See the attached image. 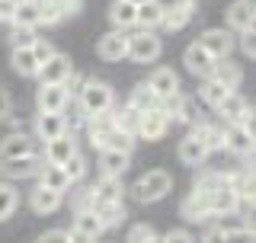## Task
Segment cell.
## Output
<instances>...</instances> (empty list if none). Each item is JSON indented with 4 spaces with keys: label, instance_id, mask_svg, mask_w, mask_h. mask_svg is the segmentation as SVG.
I'll list each match as a JSON object with an SVG mask.
<instances>
[{
    "label": "cell",
    "instance_id": "1",
    "mask_svg": "<svg viewBox=\"0 0 256 243\" xmlns=\"http://www.w3.org/2000/svg\"><path fill=\"white\" fill-rule=\"evenodd\" d=\"M77 102L84 116H96V112H109L116 106V93H112V86L106 80H86L77 93Z\"/></svg>",
    "mask_w": 256,
    "mask_h": 243
},
{
    "label": "cell",
    "instance_id": "2",
    "mask_svg": "<svg viewBox=\"0 0 256 243\" xmlns=\"http://www.w3.org/2000/svg\"><path fill=\"white\" fill-rule=\"evenodd\" d=\"M173 189V176L166 173V170H150V173H144L138 182L132 186V196L141 202V205H150V202H160L164 196H170Z\"/></svg>",
    "mask_w": 256,
    "mask_h": 243
},
{
    "label": "cell",
    "instance_id": "3",
    "mask_svg": "<svg viewBox=\"0 0 256 243\" xmlns=\"http://www.w3.org/2000/svg\"><path fill=\"white\" fill-rule=\"evenodd\" d=\"M160 52H164V42H160V36H154V29H141L134 36H128V54L125 58H132L138 64H150V61L160 58Z\"/></svg>",
    "mask_w": 256,
    "mask_h": 243
},
{
    "label": "cell",
    "instance_id": "4",
    "mask_svg": "<svg viewBox=\"0 0 256 243\" xmlns=\"http://www.w3.org/2000/svg\"><path fill=\"white\" fill-rule=\"evenodd\" d=\"M166 132H170V116H166L157 102H154V106H148V109H141L134 138H144V141H160Z\"/></svg>",
    "mask_w": 256,
    "mask_h": 243
},
{
    "label": "cell",
    "instance_id": "5",
    "mask_svg": "<svg viewBox=\"0 0 256 243\" xmlns=\"http://www.w3.org/2000/svg\"><path fill=\"white\" fill-rule=\"evenodd\" d=\"M214 109H218V116L228 122V125H230V122H240V125L253 128V109H250V102H246L237 90H230V93L224 96V100H221Z\"/></svg>",
    "mask_w": 256,
    "mask_h": 243
},
{
    "label": "cell",
    "instance_id": "6",
    "mask_svg": "<svg viewBox=\"0 0 256 243\" xmlns=\"http://www.w3.org/2000/svg\"><path fill=\"white\" fill-rule=\"evenodd\" d=\"M45 166L42 154H22V157H13V160H0V173L10 176V180H29V176H38V170Z\"/></svg>",
    "mask_w": 256,
    "mask_h": 243
},
{
    "label": "cell",
    "instance_id": "7",
    "mask_svg": "<svg viewBox=\"0 0 256 243\" xmlns=\"http://www.w3.org/2000/svg\"><path fill=\"white\" fill-rule=\"evenodd\" d=\"M208 208H212V214H234L237 208H240V196H237V189L230 186L228 180L221 176V182L214 186L212 192H208Z\"/></svg>",
    "mask_w": 256,
    "mask_h": 243
},
{
    "label": "cell",
    "instance_id": "8",
    "mask_svg": "<svg viewBox=\"0 0 256 243\" xmlns=\"http://www.w3.org/2000/svg\"><path fill=\"white\" fill-rule=\"evenodd\" d=\"M70 102V93L64 84H42L36 93V106L38 112H64Z\"/></svg>",
    "mask_w": 256,
    "mask_h": 243
},
{
    "label": "cell",
    "instance_id": "9",
    "mask_svg": "<svg viewBox=\"0 0 256 243\" xmlns=\"http://www.w3.org/2000/svg\"><path fill=\"white\" fill-rule=\"evenodd\" d=\"M70 74H74V64H70V58L68 54H61V52H54L48 61H42L38 64V80L42 84H64Z\"/></svg>",
    "mask_w": 256,
    "mask_h": 243
},
{
    "label": "cell",
    "instance_id": "10",
    "mask_svg": "<svg viewBox=\"0 0 256 243\" xmlns=\"http://www.w3.org/2000/svg\"><path fill=\"white\" fill-rule=\"evenodd\" d=\"M70 234H74V240H100L106 228H102V221L96 218L93 208H80L74 214V224H70Z\"/></svg>",
    "mask_w": 256,
    "mask_h": 243
},
{
    "label": "cell",
    "instance_id": "11",
    "mask_svg": "<svg viewBox=\"0 0 256 243\" xmlns=\"http://www.w3.org/2000/svg\"><path fill=\"white\" fill-rule=\"evenodd\" d=\"M224 148L240 154V157H253V128L240 125V122H230L224 128Z\"/></svg>",
    "mask_w": 256,
    "mask_h": 243
},
{
    "label": "cell",
    "instance_id": "12",
    "mask_svg": "<svg viewBox=\"0 0 256 243\" xmlns=\"http://www.w3.org/2000/svg\"><path fill=\"white\" fill-rule=\"evenodd\" d=\"M96 54H100L102 61H122L128 54V36L125 29H112L106 36L100 38V45H96Z\"/></svg>",
    "mask_w": 256,
    "mask_h": 243
},
{
    "label": "cell",
    "instance_id": "13",
    "mask_svg": "<svg viewBox=\"0 0 256 243\" xmlns=\"http://www.w3.org/2000/svg\"><path fill=\"white\" fill-rule=\"evenodd\" d=\"M198 45H202L212 58H228V54L234 52V36H230L228 29H208V32L198 36Z\"/></svg>",
    "mask_w": 256,
    "mask_h": 243
},
{
    "label": "cell",
    "instance_id": "14",
    "mask_svg": "<svg viewBox=\"0 0 256 243\" xmlns=\"http://www.w3.org/2000/svg\"><path fill=\"white\" fill-rule=\"evenodd\" d=\"M196 16V0H176L173 6H164V20L160 26H166L170 32H180L189 26V20Z\"/></svg>",
    "mask_w": 256,
    "mask_h": 243
},
{
    "label": "cell",
    "instance_id": "15",
    "mask_svg": "<svg viewBox=\"0 0 256 243\" xmlns=\"http://www.w3.org/2000/svg\"><path fill=\"white\" fill-rule=\"evenodd\" d=\"M74 150H77L74 134L64 132V134H58V138H52V141H45V154H42V160H45V164H58V166H61Z\"/></svg>",
    "mask_w": 256,
    "mask_h": 243
},
{
    "label": "cell",
    "instance_id": "16",
    "mask_svg": "<svg viewBox=\"0 0 256 243\" xmlns=\"http://www.w3.org/2000/svg\"><path fill=\"white\" fill-rule=\"evenodd\" d=\"M61 202H64V192H54V189H48V186H38V189H32V196H29V208L36 214H54L61 208Z\"/></svg>",
    "mask_w": 256,
    "mask_h": 243
},
{
    "label": "cell",
    "instance_id": "17",
    "mask_svg": "<svg viewBox=\"0 0 256 243\" xmlns=\"http://www.w3.org/2000/svg\"><path fill=\"white\" fill-rule=\"evenodd\" d=\"M182 61H186V70H189V74H196V77H208L218 58H212V54H208L198 42H192V45L186 48V54H182Z\"/></svg>",
    "mask_w": 256,
    "mask_h": 243
},
{
    "label": "cell",
    "instance_id": "18",
    "mask_svg": "<svg viewBox=\"0 0 256 243\" xmlns=\"http://www.w3.org/2000/svg\"><path fill=\"white\" fill-rule=\"evenodd\" d=\"M68 132V125H64V112H38L36 116V138L38 141H52V138H58Z\"/></svg>",
    "mask_w": 256,
    "mask_h": 243
},
{
    "label": "cell",
    "instance_id": "19",
    "mask_svg": "<svg viewBox=\"0 0 256 243\" xmlns=\"http://www.w3.org/2000/svg\"><path fill=\"white\" fill-rule=\"evenodd\" d=\"M148 86H150V93H154V96H157V102H160V100H166V96L180 93V77H176L170 68H157L154 74H150Z\"/></svg>",
    "mask_w": 256,
    "mask_h": 243
},
{
    "label": "cell",
    "instance_id": "20",
    "mask_svg": "<svg viewBox=\"0 0 256 243\" xmlns=\"http://www.w3.org/2000/svg\"><path fill=\"white\" fill-rule=\"evenodd\" d=\"M256 20V4L253 0H234V4L228 6V26L240 32V29H250Z\"/></svg>",
    "mask_w": 256,
    "mask_h": 243
},
{
    "label": "cell",
    "instance_id": "21",
    "mask_svg": "<svg viewBox=\"0 0 256 243\" xmlns=\"http://www.w3.org/2000/svg\"><path fill=\"white\" fill-rule=\"evenodd\" d=\"M182 214H186V221H196V224H202V221H208V218H214L212 208H208V192L192 189L189 196H186V202H182Z\"/></svg>",
    "mask_w": 256,
    "mask_h": 243
},
{
    "label": "cell",
    "instance_id": "22",
    "mask_svg": "<svg viewBox=\"0 0 256 243\" xmlns=\"http://www.w3.org/2000/svg\"><path fill=\"white\" fill-rule=\"evenodd\" d=\"M93 212H96V218H100V221H102V228H118V224H122L125 221V205H122V198H112V202H93Z\"/></svg>",
    "mask_w": 256,
    "mask_h": 243
},
{
    "label": "cell",
    "instance_id": "23",
    "mask_svg": "<svg viewBox=\"0 0 256 243\" xmlns=\"http://www.w3.org/2000/svg\"><path fill=\"white\" fill-rule=\"evenodd\" d=\"M128 160H132V154L102 148V150H100V170H102V176H125Z\"/></svg>",
    "mask_w": 256,
    "mask_h": 243
},
{
    "label": "cell",
    "instance_id": "24",
    "mask_svg": "<svg viewBox=\"0 0 256 243\" xmlns=\"http://www.w3.org/2000/svg\"><path fill=\"white\" fill-rule=\"evenodd\" d=\"M205 157H208V148L189 132V134L180 141V160H182L186 166H202V164H205Z\"/></svg>",
    "mask_w": 256,
    "mask_h": 243
},
{
    "label": "cell",
    "instance_id": "25",
    "mask_svg": "<svg viewBox=\"0 0 256 243\" xmlns=\"http://www.w3.org/2000/svg\"><path fill=\"white\" fill-rule=\"evenodd\" d=\"M160 20H164V4H160V0H144V4L134 6V26L157 29Z\"/></svg>",
    "mask_w": 256,
    "mask_h": 243
},
{
    "label": "cell",
    "instance_id": "26",
    "mask_svg": "<svg viewBox=\"0 0 256 243\" xmlns=\"http://www.w3.org/2000/svg\"><path fill=\"white\" fill-rule=\"evenodd\" d=\"M208 77L221 80V84H228L230 90H234V86H240V80H244V68H240L237 61H230V54H228V58L214 61V68H212V74H208Z\"/></svg>",
    "mask_w": 256,
    "mask_h": 243
},
{
    "label": "cell",
    "instance_id": "27",
    "mask_svg": "<svg viewBox=\"0 0 256 243\" xmlns=\"http://www.w3.org/2000/svg\"><path fill=\"white\" fill-rule=\"evenodd\" d=\"M38 186H48V189H54V192H68L70 186V176L64 173V166L58 164H45L42 170H38Z\"/></svg>",
    "mask_w": 256,
    "mask_h": 243
},
{
    "label": "cell",
    "instance_id": "28",
    "mask_svg": "<svg viewBox=\"0 0 256 243\" xmlns=\"http://www.w3.org/2000/svg\"><path fill=\"white\" fill-rule=\"evenodd\" d=\"M36 150V144H32V138L26 134H6L4 141H0V160H13V157H22V154H32Z\"/></svg>",
    "mask_w": 256,
    "mask_h": 243
},
{
    "label": "cell",
    "instance_id": "29",
    "mask_svg": "<svg viewBox=\"0 0 256 243\" xmlns=\"http://www.w3.org/2000/svg\"><path fill=\"white\" fill-rule=\"evenodd\" d=\"M112 198H122V176H102L90 189V205L93 202H112Z\"/></svg>",
    "mask_w": 256,
    "mask_h": 243
},
{
    "label": "cell",
    "instance_id": "30",
    "mask_svg": "<svg viewBox=\"0 0 256 243\" xmlns=\"http://www.w3.org/2000/svg\"><path fill=\"white\" fill-rule=\"evenodd\" d=\"M10 64L20 77H36L38 74V61H36V54H32V48H13Z\"/></svg>",
    "mask_w": 256,
    "mask_h": 243
},
{
    "label": "cell",
    "instance_id": "31",
    "mask_svg": "<svg viewBox=\"0 0 256 243\" xmlns=\"http://www.w3.org/2000/svg\"><path fill=\"white\" fill-rule=\"evenodd\" d=\"M13 26H42L38 22V0H16L13 10Z\"/></svg>",
    "mask_w": 256,
    "mask_h": 243
},
{
    "label": "cell",
    "instance_id": "32",
    "mask_svg": "<svg viewBox=\"0 0 256 243\" xmlns=\"http://www.w3.org/2000/svg\"><path fill=\"white\" fill-rule=\"evenodd\" d=\"M192 134H196L198 141L208 148V154H212V150H224V128H218V125H202V122H198V125L192 128Z\"/></svg>",
    "mask_w": 256,
    "mask_h": 243
},
{
    "label": "cell",
    "instance_id": "33",
    "mask_svg": "<svg viewBox=\"0 0 256 243\" xmlns=\"http://www.w3.org/2000/svg\"><path fill=\"white\" fill-rule=\"evenodd\" d=\"M109 20L116 29H132L134 26V4L132 0H116L109 6Z\"/></svg>",
    "mask_w": 256,
    "mask_h": 243
},
{
    "label": "cell",
    "instance_id": "34",
    "mask_svg": "<svg viewBox=\"0 0 256 243\" xmlns=\"http://www.w3.org/2000/svg\"><path fill=\"white\" fill-rule=\"evenodd\" d=\"M230 93V86L228 84H221V80H214V77H205V86H202V100L208 102V106H218V102L224 100V96Z\"/></svg>",
    "mask_w": 256,
    "mask_h": 243
},
{
    "label": "cell",
    "instance_id": "35",
    "mask_svg": "<svg viewBox=\"0 0 256 243\" xmlns=\"http://www.w3.org/2000/svg\"><path fill=\"white\" fill-rule=\"evenodd\" d=\"M16 205H20V196L10 182H0V221H10Z\"/></svg>",
    "mask_w": 256,
    "mask_h": 243
},
{
    "label": "cell",
    "instance_id": "36",
    "mask_svg": "<svg viewBox=\"0 0 256 243\" xmlns=\"http://www.w3.org/2000/svg\"><path fill=\"white\" fill-rule=\"evenodd\" d=\"M154 102H157V96L154 93H150V86L148 84H138V86H134V90H132V96H128V106H132V109H148V106H154Z\"/></svg>",
    "mask_w": 256,
    "mask_h": 243
},
{
    "label": "cell",
    "instance_id": "37",
    "mask_svg": "<svg viewBox=\"0 0 256 243\" xmlns=\"http://www.w3.org/2000/svg\"><path fill=\"white\" fill-rule=\"evenodd\" d=\"M64 173H68L70 176V182H80V180H84V176H86V160L84 157H80V154L74 150V154H70V157L68 160H64Z\"/></svg>",
    "mask_w": 256,
    "mask_h": 243
},
{
    "label": "cell",
    "instance_id": "38",
    "mask_svg": "<svg viewBox=\"0 0 256 243\" xmlns=\"http://www.w3.org/2000/svg\"><path fill=\"white\" fill-rule=\"evenodd\" d=\"M36 29L32 26H13V32H10V45L13 48H29L32 42H36Z\"/></svg>",
    "mask_w": 256,
    "mask_h": 243
},
{
    "label": "cell",
    "instance_id": "39",
    "mask_svg": "<svg viewBox=\"0 0 256 243\" xmlns=\"http://www.w3.org/2000/svg\"><path fill=\"white\" fill-rule=\"evenodd\" d=\"M61 20H64V13H61L58 6L52 4V0H45V4H38V22H45V26H58Z\"/></svg>",
    "mask_w": 256,
    "mask_h": 243
},
{
    "label": "cell",
    "instance_id": "40",
    "mask_svg": "<svg viewBox=\"0 0 256 243\" xmlns=\"http://www.w3.org/2000/svg\"><path fill=\"white\" fill-rule=\"evenodd\" d=\"M138 116H141L138 109L125 106V109H122V116H112V125H118V128H125V132H132V134H134V128H138Z\"/></svg>",
    "mask_w": 256,
    "mask_h": 243
},
{
    "label": "cell",
    "instance_id": "41",
    "mask_svg": "<svg viewBox=\"0 0 256 243\" xmlns=\"http://www.w3.org/2000/svg\"><path fill=\"white\" fill-rule=\"evenodd\" d=\"M128 240H134V243H144V240H157V230L150 228V224H134L132 230H128Z\"/></svg>",
    "mask_w": 256,
    "mask_h": 243
},
{
    "label": "cell",
    "instance_id": "42",
    "mask_svg": "<svg viewBox=\"0 0 256 243\" xmlns=\"http://www.w3.org/2000/svg\"><path fill=\"white\" fill-rule=\"evenodd\" d=\"M29 48H32V54H36V61H38V64L48 61V58L54 54V45H52V42H42V38H36V42H32Z\"/></svg>",
    "mask_w": 256,
    "mask_h": 243
},
{
    "label": "cell",
    "instance_id": "43",
    "mask_svg": "<svg viewBox=\"0 0 256 243\" xmlns=\"http://www.w3.org/2000/svg\"><path fill=\"white\" fill-rule=\"evenodd\" d=\"M240 48H244V54H256V36H253V26L250 29H240Z\"/></svg>",
    "mask_w": 256,
    "mask_h": 243
},
{
    "label": "cell",
    "instance_id": "44",
    "mask_svg": "<svg viewBox=\"0 0 256 243\" xmlns=\"http://www.w3.org/2000/svg\"><path fill=\"white\" fill-rule=\"evenodd\" d=\"M54 6L64 13V16H77L80 13V6H84V0H52Z\"/></svg>",
    "mask_w": 256,
    "mask_h": 243
},
{
    "label": "cell",
    "instance_id": "45",
    "mask_svg": "<svg viewBox=\"0 0 256 243\" xmlns=\"http://www.w3.org/2000/svg\"><path fill=\"white\" fill-rule=\"evenodd\" d=\"M38 240H45V243H64V240H74V234H70V230H48Z\"/></svg>",
    "mask_w": 256,
    "mask_h": 243
},
{
    "label": "cell",
    "instance_id": "46",
    "mask_svg": "<svg viewBox=\"0 0 256 243\" xmlns=\"http://www.w3.org/2000/svg\"><path fill=\"white\" fill-rule=\"evenodd\" d=\"M13 10L16 0H0V22H13Z\"/></svg>",
    "mask_w": 256,
    "mask_h": 243
},
{
    "label": "cell",
    "instance_id": "47",
    "mask_svg": "<svg viewBox=\"0 0 256 243\" xmlns=\"http://www.w3.org/2000/svg\"><path fill=\"white\" fill-rule=\"evenodd\" d=\"M10 112H13V100H10V93L0 86V118H6Z\"/></svg>",
    "mask_w": 256,
    "mask_h": 243
},
{
    "label": "cell",
    "instance_id": "48",
    "mask_svg": "<svg viewBox=\"0 0 256 243\" xmlns=\"http://www.w3.org/2000/svg\"><path fill=\"white\" fill-rule=\"evenodd\" d=\"M164 240H170V243H173V240H196V237H192L189 230H166V234H164Z\"/></svg>",
    "mask_w": 256,
    "mask_h": 243
},
{
    "label": "cell",
    "instance_id": "49",
    "mask_svg": "<svg viewBox=\"0 0 256 243\" xmlns=\"http://www.w3.org/2000/svg\"><path fill=\"white\" fill-rule=\"evenodd\" d=\"M132 4H134V6H138V4H144V0H132Z\"/></svg>",
    "mask_w": 256,
    "mask_h": 243
}]
</instances>
